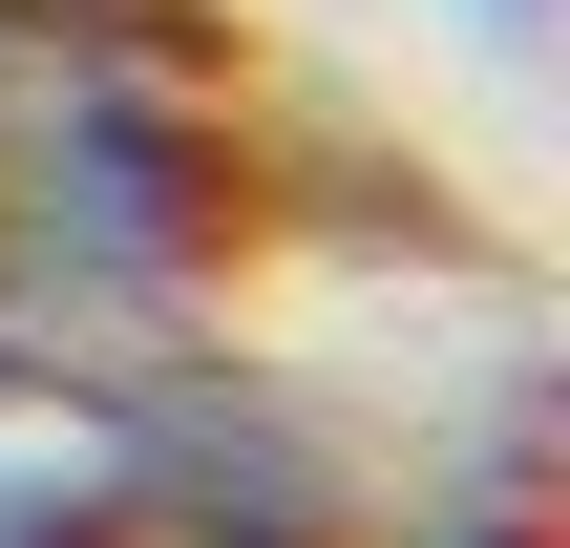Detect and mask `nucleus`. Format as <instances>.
<instances>
[{
	"label": "nucleus",
	"mask_w": 570,
	"mask_h": 548,
	"mask_svg": "<svg viewBox=\"0 0 570 548\" xmlns=\"http://www.w3.org/2000/svg\"><path fill=\"white\" fill-rule=\"evenodd\" d=\"M63 444L106 465L127 548H381V444L317 422L296 380L212 359V338L85 359V422H63Z\"/></svg>",
	"instance_id": "nucleus-2"
},
{
	"label": "nucleus",
	"mask_w": 570,
	"mask_h": 548,
	"mask_svg": "<svg viewBox=\"0 0 570 548\" xmlns=\"http://www.w3.org/2000/svg\"><path fill=\"white\" fill-rule=\"evenodd\" d=\"M233 253H254V148H233V84H169V63H42L0 84V338H42L63 380L85 359H169L233 317Z\"/></svg>",
	"instance_id": "nucleus-1"
}]
</instances>
